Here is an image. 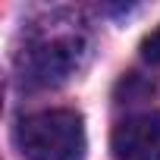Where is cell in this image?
<instances>
[{
  "mask_svg": "<svg viewBox=\"0 0 160 160\" xmlns=\"http://www.w3.org/2000/svg\"><path fill=\"white\" fill-rule=\"evenodd\" d=\"M85 50V32L78 28V19L50 16L38 22L19 53V69L28 85H57L78 66V57Z\"/></svg>",
  "mask_w": 160,
  "mask_h": 160,
  "instance_id": "1",
  "label": "cell"
},
{
  "mask_svg": "<svg viewBox=\"0 0 160 160\" xmlns=\"http://www.w3.org/2000/svg\"><path fill=\"white\" fill-rule=\"evenodd\" d=\"M16 144L28 160H82L85 122L75 110H41L19 119Z\"/></svg>",
  "mask_w": 160,
  "mask_h": 160,
  "instance_id": "2",
  "label": "cell"
},
{
  "mask_svg": "<svg viewBox=\"0 0 160 160\" xmlns=\"http://www.w3.org/2000/svg\"><path fill=\"white\" fill-rule=\"evenodd\" d=\"M116 160H160V110L122 119L110 138Z\"/></svg>",
  "mask_w": 160,
  "mask_h": 160,
  "instance_id": "3",
  "label": "cell"
},
{
  "mask_svg": "<svg viewBox=\"0 0 160 160\" xmlns=\"http://www.w3.org/2000/svg\"><path fill=\"white\" fill-rule=\"evenodd\" d=\"M141 57H144L148 63H160V25L141 41Z\"/></svg>",
  "mask_w": 160,
  "mask_h": 160,
  "instance_id": "4",
  "label": "cell"
}]
</instances>
